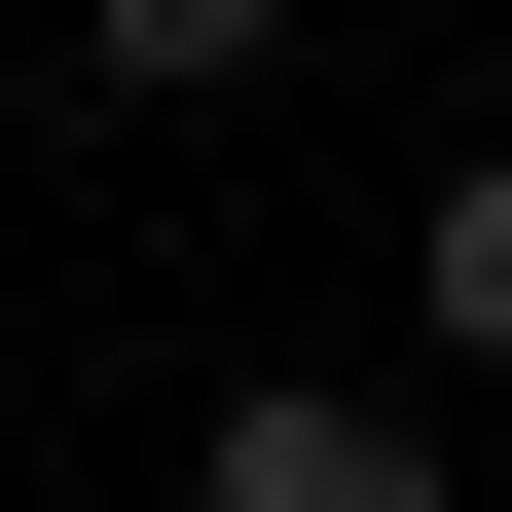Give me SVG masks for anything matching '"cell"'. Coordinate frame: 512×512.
Masks as SVG:
<instances>
[{
    "label": "cell",
    "instance_id": "cell-2",
    "mask_svg": "<svg viewBox=\"0 0 512 512\" xmlns=\"http://www.w3.org/2000/svg\"><path fill=\"white\" fill-rule=\"evenodd\" d=\"M74 74H110V110H256V74H293V0H74Z\"/></svg>",
    "mask_w": 512,
    "mask_h": 512
},
{
    "label": "cell",
    "instance_id": "cell-1",
    "mask_svg": "<svg viewBox=\"0 0 512 512\" xmlns=\"http://www.w3.org/2000/svg\"><path fill=\"white\" fill-rule=\"evenodd\" d=\"M183 512H476V439H439L403 366H256V403L183 439Z\"/></svg>",
    "mask_w": 512,
    "mask_h": 512
},
{
    "label": "cell",
    "instance_id": "cell-3",
    "mask_svg": "<svg viewBox=\"0 0 512 512\" xmlns=\"http://www.w3.org/2000/svg\"><path fill=\"white\" fill-rule=\"evenodd\" d=\"M403 330H439V366L512 403V147H439V220H403Z\"/></svg>",
    "mask_w": 512,
    "mask_h": 512
}]
</instances>
